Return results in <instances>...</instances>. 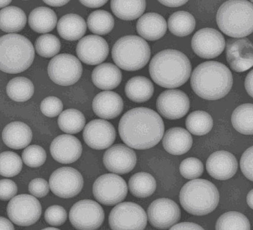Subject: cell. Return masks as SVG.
Masks as SVG:
<instances>
[{"mask_svg": "<svg viewBox=\"0 0 253 230\" xmlns=\"http://www.w3.org/2000/svg\"><path fill=\"white\" fill-rule=\"evenodd\" d=\"M165 132L164 121L158 113L146 107L129 110L119 124L122 140L136 150H147L162 140Z\"/></svg>", "mask_w": 253, "mask_h": 230, "instance_id": "1", "label": "cell"}, {"mask_svg": "<svg viewBox=\"0 0 253 230\" xmlns=\"http://www.w3.org/2000/svg\"><path fill=\"white\" fill-rule=\"evenodd\" d=\"M233 78L229 69L217 61H207L197 66L191 78L192 88L199 97L216 100L231 90Z\"/></svg>", "mask_w": 253, "mask_h": 230, "instance_id": "2", "label": "cell"}, {"mask_svg": "<svg viewBox=\"0 0 253 230\" xmlns=\"http://www.w3.org/2000/svg\"><path fill=\"white\" fill-rule=\"evenodd\" d=\"M192 66L184 54L174 49H166L151 60L149 72L151 78L165 88H176L184 84L190 77Z\"/></svg>", "mask_w": 253, "mask_h": 230, "instance_id": "3", "label": "cell"}, {"mask_svg": "<svg viewBox=\"0 0 253 230\" xmlns=\"http://www.w3.org/2000/svg\"><path fill=\"white\" fill-rule=\"evenodd\" d=\"M253 4L247 1L231 0L224 2L216 16L220 31L236 39L250 35L253 30Z\"/></svg>", "mask_w": 253, "mask_h": 230, "instance_id": "4", "label": "cell"}, {"mask_svg": "<svg viewBox=\"0 0 253 230\" xmlns=\"http://www.w3.org/2000/svg\"><path fill=\"white\" fill-rule=\"evenodd\" d=\"M34 58L33 43L24 36L10 33L0 37V70L20 73L30 67Z\"/></svg>", "mask_w": 253, "mask_h": 230, "instance_id": "5", "label": "cell"}, {"mask_svg": "<svg viewBox=\"0 0 253 230\" xmlns=\"http://www.w3.org/2000/svg\"><path fill=\"white\" fill-rule=\"evenodd\" d=\"M180 203L189 214L203 216L213 212L219 202L216 186L205 179H194L183 186L179 194Z\"/></svg>", "mask_w": 253, "mask_h": 230, "instance_id": "6", "label": "cell"}, {"mask_svg": "<svg viewBox=\"0 0 253 230\" xmlns=\"http://www.w3.org/2000/svg\"><path fill=\"white\" fill-rule=\"evenodd\" d=\"M112 54L113 61L119 68L133 71L147 65L151 57V50L144 39L127 35L117 40L113 46Z\"/></svg>", "mask_w": 253, "mask_h": 230, "instance_id": "7", "label": "cell"}, {"mask_svg": "<svg viewBox=\"0 0 253 230\" xmlns=\"http://www.w3.org/2000/svg\"><path fill=\"white\" fill-rule=\"evenodd\" d=\"M109 222L112 230H144L147 216L141 206L126 202L119 203L112 209Z\"/></svg>", "mask_w": 253, "mask_h": 230, "instance_id": "8", "label": "cell"}, {"mask_svg": "<svg viewBox=\"0 0 253 230\" xmlns=\"http://www.w3.org/2000/svg\"><path fill=\"white\" fill-rule=\"evenodd\" d=\"M83 66L74 55L62 54L56 55L49 63L48 74L50 79L58 85L71 86L80 79Z\"/></svg>", "mask_w": 253, "mask_h": 230, "instance_id": "9", "label": "cell"}, {"mask_svg": "<svg viewBox=\"0 0 253 230\" xmlns=\"http://www.w3.org/2000/svg\"><path fill=\"white\" fill-rule=\"evenodd\" d=\"M7 212L8 218L16 225L30 226L40 219L42 207L36 197L28 194H22L10 200L8 203Z\"/></svg>", "mask_w": 253, "mask_h": 230, "instance_id": "10", "label": "cell"}, {"mask_svg": "<svg viewBox=\"0 0 253 230\" xmlns=\"http://www.w3.org/2000/svg\"><path fill=\"white\" fill-rule=\"evenodd\" d=\"M95 198L104 205L118 204L127 194L126 182L116 174H103L95 180L92 187Z\"/></svg>", "mask_w": 253, "mask_h": 230, "instance_id": "11", "label": "cell"}, {"mask_svg": "<svg viewBox=\"0 0 253 230\" xmlns=\"http://www.w3.org/2000/svg\"><path fill=\"white\" fill-rule=\"evenodd\" d=\"M104 216L101 205L90 199L76 203L69 212L70 221L78 230H97L102 225Z\"/></svg>", "mask_w": 253, "mask_h": 230, "instance_id": "12", "label": "cell"}, {"mask_svg": "<svg viewBox=\"0 0 253 230\" xmlns=\"http://www.w3.org/2000/svg\"><path fill=\"white\" fill-rule=\"evenodd\" d=\"M49 186L56 196L64 199L72 198L82 191L84 179L79 171L75 168L62 167L52 173Z\"/></svg>", "mask_w": 253, "mask_h": 230, "instance_id": "13", "label": "cell"}, {"mask_svg": "<svg viewBox=\"0 0 253 230\" xmlns=\"http://www.w3.org/2000/svg\"><path fill=\"white\" fill-rule=\"evenodd\" d=\"M191 45L198 56L212 59L222 53L225 47V40L216 29L204 28L195 33Z\"/></svg>", "mask_w": 253, "mask_h": 230, "instance_id": "14", "label": "cell"}, {"mask_svg": "<svg viewBox=\"0 0 253 230\" xmlns=\"http://www.w3.org/2000/svg\"><path fill=\"white\" fill-rule=\"evenodd\" d=\"M147 215L151 225L160 230L170 228L178 222L181 216L178 204L168 198L156 199L151 203Z\"/></svg>", "mask_w": 253, "mask_h": 230, "instance_id": "15", "label": "cell"}, {"mask_svg": "<svg viewBox=\"0 0 253 230\" xmlns=\"http://www.w3.org/2000/svg\"><path fill=\"white\" fill-rule=\"evenodd\" d=\"M157 109L164 118L170 120L181 119L189 111L190 99L180 90H168L161 93L156 103Z\"/></svg>", "mask_w": 253, "mask_h": 230, "instance_id": "16", "label": "cell"}, {"mask_svg": "<svg viewBox=\"0 0 253 230\" xmlns=\"http://www.w3.org/2000/svg\"><path fill=\"white\" fill-rule=\"evenodd\" d=\"M116 130L109 122L95 119L86 125L83 137L85 143L94 150H104L110 147L116 139Z\"/></svg>", "mask_w": 253, "mask_h": 230, "instance_id": "17", "label": "cell"}, {"mask_svg": "<svg viewBox=\"0 0 253 230\" xmlns=\"http://www.w3.org/2000/svg\"><path fill=\"white\" fill-rule=\"evenodd\" d=\"M137 161L135 151L124 144H116L104 153V164L112 173L125 174L134 168Z\"/></svg>", "mask_w": 253, "mask_h": 230, "instance_id": "18", "label": "cell"}, {"mask_svg": "<svg viewBox=\"0 0 253 230\" xmlns=\"http://www.w3.org/2000/svg\"><path fill=\"white\" fill-rule=\"evenodd\" d=\"M253 43L247 38L229 40L226 44V59L231 68L241 72L253 65Z\"/></svg>", "mask_w": 253, "mask_h": 230, "instance_id": "19", "label": "cell"}, {"mask_svg": "<svg viewBox=\"0 0 253 230\" xmlns=\"http://www.w3.org/2000/svg\"><path fill=\"white\" fill-rule=\"evenodd\" d=\"M108 43L102 37L88 35L83 37L78 42L77 54L80 59L87 65H98L108 57Z\"/></svg>", "mask_w": 253, "mask_h": 230, "instance_id": "20", "label": "cell"}, {"mask_svg": "<svg viewBox=\"0 0 253 230\" xmlns=\"http://www.w3.org/2000/svg\"><path fill=\"white\" fill-rule=\"evenodd\" d=\"M83 152L81 141L75 136L64 134L58 136L50 145L52 157L62 164H71L80 158Z\"/></svg>", "mask_w": 253, "mask_h": 230, "instance_id": "21", "label": "cell"}, {"mask_svg": "<svg viewBox=\"0 0 253 230\" xmlns=\"http://www.w3.org/2000/svg\"><path fill=\"white\" fill-rule=\"evenodd\" d=\"M206 169L214 179L228 180L237 173V160L233 154L228 151H216L209 157L206 162Z\"/></svg>", "mask_w": 253, "mask_h": 230, "instance_id": "22", "label": "cell"}, {"mask_svg": "<svg viewBox=\"0 0 253 230\" xmlns=\"http://www.w3.org/2000/svg\"><path fill=\"white\" fill-rule=\"evenodd\" d=\"M92 109L98 117L112 119L121 115L124 109V101L117 93L105 91L99 93L92 101Z\"/></svg>", "mask_w": 253, "mask_h": 230, "instance_id": "23", "label": "cell"}, {"mask_svg": "<svg viewBox=\"0 0 253 230\" xmlns=\"http://www.w3.org/2000/svg\"><path fill=\"white\" fill-rule=\"evenodd\" d=\"M193 138L184 128L174 127L166 132L163 145L168 153L179 156L187 153L193 145Z\"/></svg>", "mask_w": 253, "mask_h": 230, "instance_id": "24", "label": "cell"}, {"mask_svg": "<svg viewBox=\"0 0 253 230\" xmlns=\"http://www.w3.org/2000/svg\"><path fill=\"white\" fill-rule=\"evenodd\" d=\"M136 29L143 38L154 41L165 35L167 31V23L164 17L159 14L147 13L138 20Z\"/></svg>", "mask_w": 253, "mask_h": 230, "instance_id": "25", "label": "cell"}, {"mask_svg": "<svg viewBox=\"0 0 253 230\" xmlns=\"http://www.w3.org/2000/svg\"><path fill=\"white\" fill-rule=\"evenodd\" d=\"M2 138L7 147L14 150L22 149L31 143L33 132L23 122H13L4 128Z\"/></svg>", "mask_w": 253, "mask_h": 230, "instance_id": "26", "label": "cell"}, {"mask_svg": "<svg viewBox=\"0 0 253 230\" xmlns=\"http://www.w3.org/2000/svg\"><path fill=\"white\" fill-rule=\"evenodd\" d=\"M122 74L117 66L104 63L96 66L92 72V80L96 87L101 90H110L120 84Z\"/></svg>", "mask_w": 253, "mask_h": 230, "instance_id": "27", "label": "cell"}, {"mask_svg": "<svg viewBox=\"0 0 253 230\" xmlns=\"http://www.w3.org/2000/svg\"><path fill=\"white\" fill-rule=\"evenodd\" d=\"M86 28L85 20L77 14H66L57 23V31L60 36L71 41L83 37L86 33Z\"/></svg>", "mask_w": 253, "mask_h": 230, "instance_id": "28", "label": "cell"}, {"mask_svg": "<svg viewBox=\"0 0 253 230\" xmlns=\"http://www.w3.org/2000/svg\"><path fill=\"white\" fill-rule=\"evenodd\" d=\"M125 91L130 100L136 103H143L152 97L154 86L147 77L136 76L127 81Z\"/></svg>", "mask_w": 253, "mask_h": 230, "instance_id": "29", "label": "cell"}, {"mask_svg": "<svg viewBox=\"0 0 253 230\" xmlns=\"http://www.w3.org/2000/svg\"><path fill=\"white\" fill-rule=\"evenodd\" d=\"M28 21L34 31L39 33H46L56 27L57 17L51 8L40 7L31 11Z\"/></svg>", "mask_w": 253, "mask_h": 230, "instance_id": "30", "label": "cell"}, {"mask_svg": "<svg viewBox=\"0 0 253 230\" xmlns=\"http://www.w3.org/2000/svg\"><path fill=\"white\" fill-rule=\"evenodd\" d=\"M27 21L24 11L19 7L10 6L0 11V29L6 33H16L22 31Z\"/></svg>", "mask_w": 253, "mask_h": 230, "instance_id": "31", "label": "cell"}, {"mask_svg": "<svg viewBox=\"0 0 253 230\" xmlns=\"http://www.w3.org/2000/svg\"><path fill=\"white\" fill-rule=\"evenodd\" d=\"M111 9L118 18L124 20H133L144 13L146 8L145 1H111Z\"/></svg>", "mask_w": 253, "mask_h": 230, "instance_id": "32", "label": "cell"}, {"mask_svg": "<svg viewBox=\"0 0 253 230\" xmlns=\"http://www.w3.org/2000/svg\"><path fill=\"white\" fill-rule=\"evenodd\" d=\"M156 186L155 179L148 173H136L129 180L130 193L139 198H145L150 197L155 193Z\"/></svg>", "mask_w": 253, "mask_h": 230, "instance_id": "33", "label": "cell"}, {"mask_svg": "<svg viewBox=\"0 0 253 230\" xmlns=\"http://www.w3.org/2000/svg\"><path fill=\"white\" fill-rule=\"evenodd\" d=\"M196 25L193 16L185 11L174 13L168 20V27L171 33L179 37L189 35L194 31Z\"/></svg>", "mask_w": 253, "mask_h": 230, "instance_id": "34", "label": "cell"}, {"mask_svg": "<svg viewBox=\"0 0 253 230\" xmlns=\"http://www.w3.org/2000/svg\"><path fill=\"white\" fill-rule=\"evenodd\" d=\"M7 93L11 99L17 102H23L33 97L34 93V84L27 78H14L7 84Z\"/></svg>", "mask_w": 253, "mask_h": 230, "instance_id": "35", "label": "cell"}, {"mask_svg": "<svg viewBox=\"0 0 253 230\" xmlns=\"http://www.w3.org/2000/svg\"><path fill=\"white\" fill-rule=\"evenodd\" d=\"M85 118L80 110L69 109L63 111L58 119V124L64 132L75 134L81 132L85 125Z\"/></svg>", "mask_w": 253, "mask_h": 230, "instance_id": "36", "label": "cell"}, {"mask_svg": "<svg viewBox=\"0 0 253 230\" xmlns=\"http://www.w3.org/2000/svg\"><path fill=\"white\" fill-rule=\"evenodd\" d=\"M185 124L191 133L202 136L208 134L211 130L213 127V120L208 113L197 110L188 115Z\"/></svg>", "mask_w": 253, "mask_h": 230, "instance_id": "37", "label": "cell"}, {"mask_svg": "<svg viewBox=\"0 0 253 230\" xmlns=\"http://www.w3.org/2000/svg\"><path fill=\"white\" fill-rule=\"evenodd\" d=\"M253 104L238 106L232 115V124L238 132L244 135H253Z\"/></svg>", "mask_w": 253, "mask_h": 230, "instance_id": "38", "label": "cell"}, {"mask_svg": "<svg viewBox=\"0 0 253 230\" xmlns=\"http://www.w3.org/2000/svg\"><path fill=\"white\" fill-rule=\"evenodd\" d=\"M87 24L90 31L92 33L104 35L113 30L115 26V20L108 11L96 10L90 14Z\"/></svg>", "mask_w": 253, "mask_h": 230, "instance_id": "39", "label": "cell"}, {"mask_svg": "<svg viewBox=\"0 0 253 230\" xmlns=\"http://www.w3.org/2000/svg\"><path fill=\"white\" fill-rule=\"evenodd\" d=\"M250 221L245 215L237 211H229L218 218L216 230H250Z\"/></svg>", "mask_w": 253, "mask_h": 230, "instance_id": "40", "label": "cell"}, {"mask_svg": "<svg viewBox=\"0 0 253 230\" xmlns=\"http://www.w3.org/2000/svg\"><path fill=\"white\" fill-rule=\"evenodd\" d=\"M23 163L18 154L12 151L0 154V175L12 177L22 170Z\"/></svg>", "mask_w": 253, "mask_h": 230, "instance_id": "41", "label": "cell"}, {"mask_svg": "<svg viewBox=\"0 0 253 230\" xmlns=\"http://www.w3.org/2000/svg\"><path fill=\"white\" fill-rule=\"evenodd\" d=\"M35 46L40 56L51 58L59 53L61 43L59 38L54 34H45L37 39Z\"/></svg>", "mask_w": 253, "mask_h": 230, "instance_id": "42", "label": "cell"}, {"mask_svg": "<svg viewBox=\"0 0 253 230\" xmlns=\"http://www.w3.org/2000/svg\"><path fill=\"white\" fill-rule=\"evenodd\" d=\"M46 154L44 149L37 145L26 148L22 153L23 162L30 167H39L44 164Z\"/></svg>", "mask_w": 253, "mask_h": 230, "instance_id": "43", "label": "cell"}, {"mask_svg": "<svg viewBox=\"0 0 253 230\" xmlns=\"http://www.w3.org/2000/svg\"><path fill=\"white\" fill-rule=\"evenodd\" d=\"M181 175L187 179H196L202 175L204 165L199 159L190 157L183 160L179 167Z\"/></svg>", "mask_w": 253, "mask_h": 230, "instance_id": "44", "label": "cell"}, {"mask_svg": "<svg viewBox=\"0 0 253 230\" xmlns=\"http://www.w3.org/2000/svg\"><path fill=\"white\" fill-rule=\"evenodd\" d=\"M40 109L45 116L49 118H54L62 112L63 104L59 98L54 96H49L42 101Z\"/></svg>", "mask_w": 253, "mask_h": 230, "instance_id": "45", "label": "cell"}, {"mask_svg": "<svg viewBox=\"0 0 253 230\" xmlns=\"http://www.w3.org/2000/svg\"><path fill=\"white\" fill-rule=\"evenodd\" d=\"M45 220L49 225L60 226L66 222L68 214L65 208L59 205H53L46 209Z\"/></svg>", "mask_w": 253, "mask_h": 230, "instance_id": "46", "label": "cell"}, {"mask_svg": "<svg viewBox=\"0 0 253 230\" xmlns=\"http://www.w3.org/2000/svg\"><path fill=\"white\" fill-rule=\"evenodd\" d=\"M29 191L37 197H43L49 193V186L45 180L42 178L35 179L29 185Z\"/></svg>", "mask_w": 253, "mask_h": 230, "instance_id": "47", "label": "cell"}, {"mask_svg": "<svg viewBox=\"0 0 253 230\" xmlns=\"http://www.w3.org/2000/svg\"><path fill=\"white\" fill-rule=\"evenodd\" d=\"M253 146L247 149L241 157L240 167L241 171L247 179L253 181Z\"/></svg>", "mask_w": 253, "mask_h": 230, "instance_id": "48", "label": "cell"}, {"mask_svg": "<svg viewBox=\"0 0 253 230\" xmlns=\"http://www.w3.org/2000/svg\"><path fill=\"white\" fill-rule=\"evenodd\" d=\"M17 192V186L12 180H0V200H8L13 198Z\"/></svg>", "mask_w": 253, "mask_h": 230, "instance_id": "49", "label": "cell"}, {"mask_svg": "<svg viewBox=\"0 0 253 230\" xmlns=\"http://www.w3.org/2000/svg\"><path fill=\"white\" fill-rule=\"evenodd\" d=\"M169 230H205L197 224L181 223L173 226Z\"/></svg>", "mask_w": 253, "mask_h": 230, "instance_id": "50", "label": "cell"}, {"mask_svg": "<svg viewBox=\"0 0 253 230\" xmlns=\"http://www.w3.org/2000/svg\"><path fill=\"white\" fill-rule=\"evenodd\" d=\"M245 87L247 93L253 98V70L247 75L245 81Z\"/></svg>", "mask_w": 253, "mask_h": 230, "instance_id": "51", "label": "cell"}, {"mask_svg": "<svg viewBox=\"0 0 253 230\" xmlns=\"http://www.w3.org/2000/svg\"><path fill=\"white\" fill-rule=\"evenodd\" d=\"M0 230H15L13 224L7 218L0 217Z\"/></svg>", "mask_w": 253, "mask_h": 230, "instance_id": "52", "label": "cell"}, {"mask_svg": "<svg viewBox=\"0 0 253 230\" xmlns=\"http://www.w3.org/2000/svg\"><path fill=\"white\" fill-rule=\"evenodd\" d=\"M80 2L87 7L98 8L103 6L107 1H80Z\"/></svg>", "mask_w": 253, "mask_h": 230, "instance_id": "53", "label": "cell"}, {"mask_svg": "<svg viewBox=\"0 0 253 230\" xmlns=\"http://www.w3.org/2000/svg\"><path fill=\"white\" fill-rule=\"evenodd\" d=\"M159 2L166 6L177 7L187 3L188 1H159Z\"/></svg>", "mask_w": 253, "mask_h": 230, "instance_id": "54", "label": "cell"}, {"mask_svg": "<svg viewBox=\"0 0 253 230\" xmlns=\"http://www.w3.org/2000/svg\"><path fill=\"white\" fill-rule=\"evenodd\" d=\"M46 4L53 7H61L68 4L69 1H43Z\"/></svg>", "mask_w": 253, "mask_h": 230, "instance_id": "55", "label": "cell"}, {"mask_svg": "<svg viewBox=\"0 0 253 230\" xmlns=\"http://www.w3.org/2000/svg\"><path fill=\"white\" fill-rule=\"evenodd\" d=\"M247 202L248 203L250 208L253 209V190L250 191L249 194L247 195Z\"/></svg>", "mask_w": 253, "mask_h": 230, "instance_id": "56", "label": "cell"}, {"mask_svg": "<svg viewBox=\"0 0 253 230\" xmlns=\"http://www.w3.org/2000/svg\"><path fill=\"white\" fill-rule=\"evenodd\" d=\"M11 2V1H0V8L7 6Z\"/></svg>", "mask_w": 253, "mask_h": 230, "instance_id": "57", "label": "cell"}, {"mask_svg": "<svg viewBox=\"0 0 253 230\" xmlns=\"http://www.w3.org/2000/svg\"><path fill=\"white\" fill-rule=\"evenodd\" d=\"M42 230H60L56 229V228H53V227H48V228H46V229H43Z\"/></svg>", "mask_w": 253, "mask_h": 230, "instance_id": "58", "label": "cell"}]
</instances>
